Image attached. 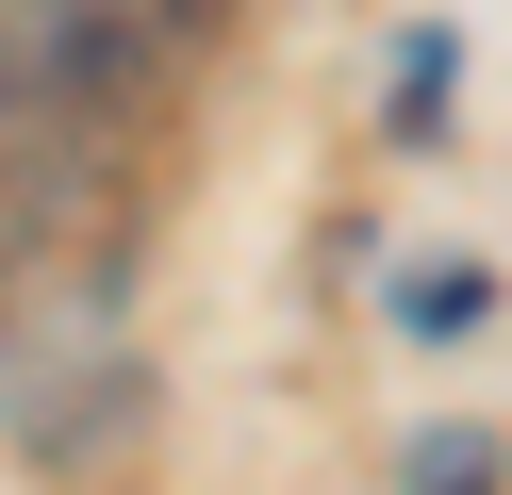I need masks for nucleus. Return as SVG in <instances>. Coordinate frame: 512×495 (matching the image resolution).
Returning a JSON list of instances; mask_svg holds the SVG:
<instances>
[{"label":"nucleus","instance_id":"f03ea898","mask_svg":"<svg viewBox=\"0 0 512 495\" xmlns=\"http://www.w3.org/2000/svg\"><path fill=\"white\" fill-rule=\"evenodd\" d=\"M413 495H496V446H479V429H430V446H413Z\"/></svg>","mask_w":512,"mask_h":495},{"label":"nucleus","instance_id":"f257e3e1","mask_svg":"<svg viewBox=\"0 0 512 495\" xmlns=\"http://www.w3.org/2000/svg\"><path fill=\"white\" fill-rule=\"evenodd\" d=\"M232 0H0V264H34L50 215H83L116 116L166 83Z\"/></svg>","mask_w":512,"mask_h":495}]
</instances>
